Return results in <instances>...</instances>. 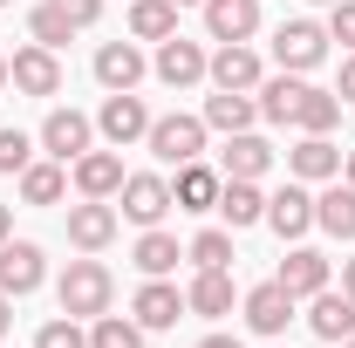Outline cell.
Instances as JSON below:
<instances>
[{
  "label": "cell",
  "mask_w": 355,
  "mask_h": 348,
  "mask_svg": "<svg viewBox=\"0 0 355 348\" xmlns=\"http://www.w3.org/2000/svg\"><path fill=\"white\" fill-rule=\"evenodd\" d=\"M144 76H150V62H144L137 42H103L96 48V82L110 89V96H116V89H137Z\"/></svg>",
  "instance_id": "cell-17"
},
{
  "label": "cell",
  "mask_w": 355,
  "mask_h": 348,
  "mask_svg": "<svg viewBox=\"0 0 355 348\" xmlns=\"http://www.w3.org/2000/svg\"><path fill=\"white\" fill-rule=\"evenodd\" d=\"M191 266H232V225H205L191 246H184Z\"/></svg>",
  "instance_id": "cell-34"
},
{
  "label": "cell",
  "mask_w": 355,
  "mask_h": 348,
  "mask_svg": "<svg viewBox=\"0 0 355 348\" xmlns=\"http://www.w3.org/2000/svg\"><path fill=\"white\" fill-rule=\"evenodd\" d=\"M287 177H301V184H328V177H342V150H335L328 137H301V143L287 150Z\"/></svg>",
  "instance_id": "cell-23"
},
{
  "label": "cell",
  "mask_w": 355,
  "mask_h": 348,
  "mask_svg": "<svg viewBox=\"0 0 355 348\" xmlns=\"http://www.w3.org/2000/svg\"><path fill=\"white\" fill-rule=\"evenodd\" d=\"M328 42H342L355 55V0H335V7H328Z\"/></svg>",
  "instance_id": "cell-37"
},
{
  "label": "cell",
  "mask_w": 355,
  "mask_h": 348,
  "mask_svg": "<svg viewBox=\"0 0 355 348\" xmlns=\"http://www.w3.org/2000/svg\"><path fill=\"white\" fill-rule=\"evenodd\" d=\"M184 307H191V314H205V321L232 314V273H225V266H191V287H184Z\"/></svg>",
  "instance_id": "cell-22"
},
{
  "label": "cell",
  "mask_w": 355,
  "mask_h": 348,
  "mask_svg": "<svg viewBox=\"0 0 355 348\" xmlns=\"http://www.w3.org/2000/svg\"><path fill=\"white\" fill-rule=\"evenodd\" d=\"M96 130L110 150H130L150 137V103L137 96V89H116V96H103V110H96Z\"/></svg>",
  "instance_id": "cell-4"
},
{
  "label": "cell",
  "mask_w": 355,
  "mask_h": 348,
  "mask_svg": "<svg viewBox=\"0 0 355 348\" xmlns=\"http://www.w3.org/2000/svg\"><path fill=\"white\" fill-rule=\"evenodd\" d=\"M137 273L144 280H164V273H178V260H184V246H178V232H164V225H144V239H137Z\"/></svg>",
  "instance_id": "cell-27"
},
{
  "label": "cell",
  "mask_w": 355,
  "mask_h": 348,
  "mask_svg": "<svg viewBox=\"0 0 355 348\" xmlns=\"http://www.w3.org/2000/svg\"><path fill=\"white\" fill-rule=\"evenodd\" d=\"M42 280H48V253L35 239H7V246H0V294L21 301V294H35Z\"/></svg>",
  "instance_id": "cell-12"
},
{
  "label": "cell",
  "mask_w": 355,
  "mask_h": 348,
  "mask_svg": "<svg viewBox=\"0 0 355 348\" xmlns=\"http://www.w3.org/2000/svg\"><path fill=\"white\" fill-rule=\"evenodd\" d=\"M116 225H123V212L110 198H83V205H69V246L76 253H103L116 239Z\"/></svg>",
  "instance_id": "cell-10"
},
{
  "label": "cell",
  "mask_w": 355,
  "mask_h": 348,
  "mask_svg": "<svg viewBox=\"0 0 355 348\" xmlns=\"http://www.w3.org/2000/svg\"><path fill=\"white\" fill-rule=\"evenodd\" d=\"M35 348H89V335H83L76 314H62V321H48L42 335H35Z\"/></svg>",
  "instance_id": "cell-36"
},
{
  "label": "cell",
  "mask_w": 355,
  "mask_h": 348,
  "mask_svg": "<svg viewBox=\"0 0 355 348\" xmlns=\"http://www.w3.org/2000/svg\"><path fill=\"white\" fill-rule=\"evenodd\" d=\"M14 239V205H0V246Z\"/></svg>",
  "instance_id": "cell-41"
},
{
  "label": "cell",
  "mask_w": 355,
  "mask_h": 348,
  "mask_svg": "<svg viewBox=\"0 0 355 348\" xmlns=\"http://www.w3.org/2000/svg\"><path fill=\"white\" fill-rule=\"evenodd\" d=\"M205 116H184V110H171V116H150V137H144V143H150V157H157V164H198V157H205Z\"/></svg>",
  "instance_id": "cell-2"
},
{
  "label": "cell",
  "mask_w": 355,
  "mask_h": 348,
  "mask_svg": "<svg viewBox=\"0 0 355 348\" xmlns=\"http://www.w3.org/2000/svg\"><path fill=\"white\" fill-rule=\"evenodd\" d=\"M55 7H62L76 28H96V21H103V0H55Z\"/></svg>",
  "instance_id": "cell-38"
},
{
  "label": "cell",
  "mask_w": 355,
  "mask_h": 348,
  "mask_svg": "<svg viewBox=\"0 0 355 348\" xmlns=\"http://www.w3.org/2000/svg\"><path fill=\"white\" fill-rule=\"evenodd\" d=\"M69 177H76V191H83V198H116L130 171H123V157H116V150H83V157L69 164Z\"/></svg>",
  "instance_id": "cell-16"
},
{
  "label": "cell",
  "mask_w": 355,
  "mask_h": 348,
  "mask_svg": "<svg viewBox=\"0 0 355 348\" xmlns=\"http://www.w3.org/2000/svg\"><path fill=\"white\" fill-rule=\"evenodd\" d=\"M342 348H355V335H349V342H342Z\"/></svg>",
  "instance_id": "cell-48"
},
{
  "label": "cell",
  "mask_w": 355,
  "mask_h": 348,
  "mask_svg": "<svg viewBox=\"0 0 355 348\" xmlns=\"http://www.w3.org/2000/svg\"><path fill=\"white\" fill-rule=\"evenodd\" d=\"M28 164H35V137H28V130H0V171L21 177Z\"/></svg>",
  "instance_id": "cell-35"
},
{
  "label": "cell",
  "mask_w": 355,
  "mask_h": 348,
  "mask_svg": "<svg viewBox=\"0 0 355 348\" xmlns=\"http://www.w3.org/2000/svg\"><path fill=\"white\" fill-rule=\"evenodd\" d=\"M191 307H184V294H178L171 280H144L137 287V301H130V321L144 328V335H157V328H178Z\"/></svg>",
  "instance_id": "cell-14"
},
{
  "label": "cell",
  "mask_w": 355,
  "mask_h": 348,
  "mask_svg": "<svg viewBox=\"0 0 355 348\" xmlns=\"http://www.w3.org/2000/svg\"><path fill=\"white\" fill-rule=\"evenodd\" d=\"M273 62H280L287 76H314V69L328 62V28H321V21H301V14L280 21V28H273Z\"/></svg>",
  "instance_id": "cell-3"
},
{
  "label": "cell",
  "mask_w": 355,
  "mask_h": 348,
  "mask_svg": "<svg viewBox=\"0 0 355 348\" xmlns=\"http://www.w3.org/2000/svg\"><path fill=\"white\" fill-rule=\"evenodd\" d=\"M294 294H287V287H280V280H260V287H253V294H246V301H239V314H246V328H253V335H266V342H280V335H287V321H294Z\"/></svg>",
  "instance_id": "cell-8"
},
{
  "label": "cell",
  "mask_w": 355,
  "mask_h": 348,
  "mask_svg": "<svg viewBox=\"0 0 355 348\" xmlns=\"http://www.w3.org/2000/svg\"><path fill=\"white\" fill-rule=\"evenodd\" d=\"M171 7H205V0H171Z\"/></svg>",
  "instance_id": "cell-46"
},
{
  "label": "cell",
  "mask_w": 355,
  "mask_h": 348,
  "mask_svg": "<svg viewBox=\"0 0 355 348\" xmlns=\"http://www.w3.org/2000/svg\"><path fill=\"white\" fill-rule=\"evenodd\" d=\"M83 28L55 7V0H42V7H28V42H42V48H62V42H76Z\"/></svg>",
  "instance_id": "cell-32"
},
{
  "label": "cell",
  "mask_w": 355,
  "mask_h": 348,
  "mask_svg": "<svg viewBox=\"0 0 355 348\" xmlns=\"http://www.w3.org/2000/svg\"><path fill=\"white\" fill-rule=\"evenodd\" d=\"M273 280H280L294 301H314L321 287H335V260H328V253H314V246H294V253L280 260V273H273Z\"/></svg>",
  "instance_id": "cell-13"
},
{
  "label": "cell",
  "mask_w": 355,
  "mask_h": 348,
  "mask_svg": "<svg viewBox=\"0 0 355 348\" xmlns=\"http://www.w3.org/2000/svg\"><path fill=\"white\" fill-rule=\"evenodd\" d=\"M116 212L130 218V225H164V212H171V177L130 171V177H123V191H116Z\"/></svg>",
  "instance_id": "cell-6"
},
{
  "label": "cell",
  "mask_w": 355,
  "mask_h": 348,
  "mask_svg": "<svg viewBox=\"0 0 355 348\" xmlns=\"http://www.w3.org/2000/svg\"><path fill=\"white\" fill-rule=\"evenodd\" d=\"M253 123H260V103L253 96H239V89H212L205 96V130L232 137V130H253Z\"/></svg>",
  "instance_id": "cell-26"
},
{
  "label": "cell",
  "mask_w": 355,
  "mask_h": 348,
  "mask_svg": "<svg viewBox=\"0 0 355 348\" xmlns=\"http://www.w3.org/2000/svg\"><path fill=\"white\" fill-rule=\"evenodd\" d=\"M335 123H342V96L308 82V89H301V110H294V130H301V137H328Z\"/></svg>",
  "instance_id": "cell-30"
},
{
  "label": "cell",
  "mask_w": 355,
  "mask_h": 348,
  "mask_svg": "<svg viewBox=\"0 0 355 348\" xmlns=\"http://www.w3.org/2000/svg\"><path fill=\"white\" fill-rule=\"evenodd\" d=\"M198 348H246V342H239V335H205Z\"/></svg>",
  "instance_id": "cell-40"
},
{
  "label": "cell",
  "mask_w": 355,
  "mask_h": 348,
  "mask_svg": "<svg viewBox=\"0 0 355 348\" xmlns=\"http://www.w3.org/2000/svg\"><path fill=\"white\" fill-rule=\"evenodd\" d=\"M266 348H280V342H266Z\"/></svg>",
  "instance_id": "cell-49"
},
{
  "label": "cell",
  "mask_w": 355,
  "mask_h": 348,
  "mask_svg": "<svg viewBox=\"0 0 355 348\" xmlns=\"http://www.w3.org/2000/svg\"><path fill=\"white\" fill-rule=\"evenodd\" d=\"M219 171L225 177H266L273 171V143H266L260 130H232L219 150Z\"/></svg>",
  "instance_id": "cell-20"
},
{
  "label": "cell",
  "mask_w": 355,
  "mask_h": 348,
  "mask_svg": "<svg viewBox=\"0 0 355 348\" xmlns=\"http://www.w3.org/2000/svg\"><path fill=\"white\" fill-rule=\"evenodd\" d=\"M266 225H273L280 239H308V225H314V191L301 184V177H287V184L266 198Z\"/></svg>",
  "instance_id": "cell-15"
},
{
  "label": "cell",
  "mask_w": 355,
  "mask_h": 348,
  "mask_svg": "<svg viewBox=\"0 0 355 348\" xmlns=\"http://www.w3.org/2000/svg\"><path fill=\"white\" fill-rule=\"evenodd\" d=\"M314 225H321L328 239H355V184L349 177H328V184L314 191Z\"/></svg>",
  "instance_id": "cell-18"
},
{
  "label": "cell",
  "mask_w": 355,
  "mask_h": 348,
  "mask_svg": "<svg viewBox=\"0 0 355 348\" xmlns=\"http://www.w3.org/2000/svg\"><path fill=\"white\" fill-rule=\"evenodd\" d=\"M314 7H335V0H314Z\"/></svg>",
  "instance_id": "cell-47"
},
{
  "label": "cell",
  "mask_w": 355,
  "mask_h": 348,
  "mask_svg": "<svg viewBox=\"0 0 355 348\" xmlns=\"http://www.w3.org/2000/svg\"><path fill=\"white\" fill-rule=\"evenodd\" d=\"M89 348H144V328L130 314H96L89 321Z\"/></svg>",
  "instance_id": "cell-33"
},
{
  "label": "cell",
  "mask_w": 355,
  "mask_h": 348,
  "mask_svg": "<svg viewBox=\"0 0 355 348\" xmlns=\"http://www.w3.org/2000/svg\"><path fill=\"white\" fill-rule=\"evenodd\" d=\"M62 198H69V164L35 157V164L21 171V205H62Z\"/></svg>",
  "instance_id": "cell-29"
},
{
  "label": "cell",
  "mask_w": 355,
  "mask_h": 348,
  "mask_svg": "<svg viewBox=\"0 0 355 348\" xmlns=\"http://www.w3.org/2000/svg\"><path fill=\"white\" fill-rule=\"evenodd\" d=\"M14 328V294H0V335Z\"/></svg>",
  "instance_id": "cell-42"
},
{
  "label": "cell",
  "mask_w": 355,
  "mask_h": 348,
  "mask_svg": "<svg viewBox=\"0 0 355 348\" xmlns=\"http://www.w3.org/2000/svg\"><path fill=\"white\" fill-rule=\"evenodd\" d=\"M342 294L355 301V260H342Z\"/></svg>",
  "instance_id": "cell-43"
},
{
  "label": "cell",
  "mask_w": 355,
  "mask_h": 348,
  "mask_svg": "<svg viewBox=\"0 0 355 348\" xmlns=\"http://www.w3.org/2000/svg\"><path fill=\"white\" fill-rule=\"evenodd\" d=\"M205 82L212 89H239V96H253L266 82V62L253 55V42H219L212 48V62H205Z\"/></svg>",
  "instance_id": "cell-5"
},
{
  "label": "cell",
  "mask_w": 355,
  "mask_h": 348,
  "mask_svg": "<svg viewBox=\"0 0 355 348\" xmlns=\"http://www.w3.org/2000/svg\"><path fill=\"white\" fill-rule=\"evenodd\" d=\"M205 35L212 42H253L260 35V0H205Z\"/></svg>",
  "instance_id": "cell-19"
},
{
  "label": "cell",
  "mask_w": 355,
  "mask_h": 348,
  "mask_svg": "<svg viewBox=\"0 0 355 348\" xmlns=\"http://www.w3.org/2000/svg\"><path fill=\"white\" fill-rule=\"evenodd\" d=\"M335 96H342V103H355V55L342 62V76H335Z\"/></svg>",
  "instance_id": "cell-39"
},
{
  "label": "cell",
  "mask_w": 355,
  "mask_h": 348,
  "mask_svg": "<svg viewBox=\"0 0 355 348\" xmlns=\"http://www.w3.org/2000/svg\"><path fill=\"white\" fill-rule=\"evenodd\" d=\"M7 76H14V89L21 96H62V62H55V48L28 42L7 55Z\"/></svg>",
  "instance_id": "cell-9"
},
{
  "label": "cell",
  "mask_w": 355,
  "mask_h": 348,
  "mask_svg": "<svg viewBox=\"0 0 355 348\" xmlns=\"http://www.w3.org/2000/svg\"><path fill=\"white\" fill-rule=\"evenodd\" d=\"M308 328L321 335V342L342 348V342L355 335V301H349V294H335V287H321V294L308 301Z\"/></svg>",
  "instance_id": "cell-25"
},
{
  "label": "cell",
  "mask_w": 355,
  "mask_h": 348,
  "mask_svg": "<svg viewBox=\"0 0 355 348\" xmlns=\"http://www.w3.org/2000/svg\"><path fill=\"white\" fill-rule=\"evenodd\" d=\"M301 89H308V76H266L260 89H253V103H260V116L266 123H294V110H301Z\"/></svg>",
  "instance_id": "cell-28"
},
{
  "label": "cell",
  "mask_w": 355,
  "mask_h": 348,
  "mask_svg": "<svg viewBox=\"0 0 355 348\" xmlns=\"http://www.w3.org/2000/svg\"><path fill=\"white\" fill-rule=\"evenodd\" d=\"M0 7H7V0H0Z\"/></svg>",
  "instance_id": "cell-50"
},
{
  "label": "cell",
  "mask_w": 355,
  "mask_h": 348,
  "mask_svg": "<svg viewBox=\"0 0 355 348\" xmlns=\"http://www.w3.org/2000/svg\"><path fill=\"white\" fill-rule=\"evenodd\" d=\"M205 48L198 42H184V35H171V42H157V55H150V76L164 89H191V82H205Z\"/></svg>",
  "instance_id": "cell-11"
},
{
  "label": "cell",
  "mask_w": 355,
  "mask_h": 348,
  "mask_svg": "<svg viewBox=\"0 0 355 348\" xmlns=\"http://www.w3.org/2000/svg\"><path fill=\"white\" fill-rule=\"evenodd\" d=\"M0 89H14V76H7V55H0Z\"/></svg>",
  "instance_id": "cell-45"
},
{
  "label": "cell",
  "mask_w": 355,
  "mask_h": 348,
  "mask_svg": "<svg viewBox=\"0 0 355 348\" xmlns=\"http://www.w3.org/2000/svg\"><path fill=\"white\" fill-rule=\"evenodd\" d=\"M219 184H225V171H212L205 157H198V164H178L171 205L178 212H212V205H219Z\"/></svg>",
  "instance_id": "cell-21"
},
{
  "label": "cell",
  "mask_w": 355,
  "mask_h": 348,
  "mask_svg": "<svg viewBox=\"0 0 355 348\" xmlns=\"http://www.w3.org/2000/svg\"><path fill=\"white\" fill-rule=\"evenodd\" d=\"M342 177H349V184H355V150H342Z\"/></svg>",
  "instance_id": "cell-44"
},
{
  "label": "cell",
  "mask_w": 355,
  "mask_h": 348,
  "mask_svg": "<svg viewBox=\"0 0 355 348\" xmlns=\"http://www.w3.org/2000/svg\"><path fill=\"white\" fill-rule=\"evenodd\" d=\"M55 301H62V314H76V321H96V314H110V301H116V273L96 260V253H83V260H69V273L55 280Z\"/></svg>",
  "instance_id": "cell-1"
},
{
  "label": "cell",
  "mask_w": 355,
  "mask_h": 348,
  "mask_svg": "<svg viewBox=\"0 0 355 348\" xmlns=\"http://www.w3.org/2000/svg\"><path fill=\"white\" fill-rule=\"evenodd\" d=\"M35 143H42L55 164H76L83 150H96V123H89L83 110H48V123H42Z\"/></svg>",
  "instance_id": "cell-7"
},
{
  "label": "cell",
  "mask_w": 355,
  "mask_h": 348,
  "mask_svg": "<svg viewBox=\"0 0 355 348\" xmlns=\"http://www.w3.org/2000/svg\"><path fill=\"white\" fill-rule=\"evenodd\" d=\"M171 35H178L171 0H130V42H171Z\"/></svg>",
  "instance_id": "cell-31"
},
{
  "label": "cell",
  "mask_w": 355,
  "mask_h": 348,
  "mask_svg": "<svg viewBox=\"0 0 355 348\" xmlns=\"http://www.w3.org/2000/svg\"><path fill=\"white\" fill-rule=\"evenodd\" d=\"M212 212H219L232 232H239V225H260V218H266V191H260V177H225Z\"/></svg>",
  "instance_id": "cell-24"
}]
</instances>
